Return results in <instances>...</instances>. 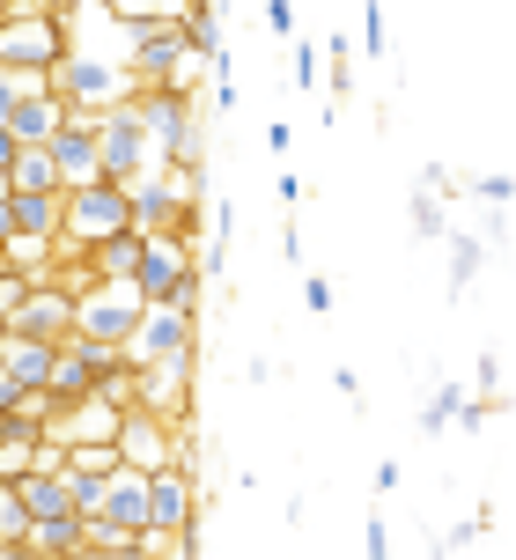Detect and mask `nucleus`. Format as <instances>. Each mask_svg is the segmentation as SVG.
<instances>
[{
  "instance_id": "17",
  "label": "nucleus",
  "mask_w": 516,
  "mask_h": 560,
  "mask_svg": "<svg viewBox=\"0 0 516 560\" xmlns=\"http://www.w3.org/2000/svg\"><path fill=\"white\" fill-rule=\"evenodd\" d=\"M185 392H192V369H141V406L148 413L177 420L185 413Z\"/></svg>"
},
{
  "instance_id": "6",
  "label": "nucleus",
  "mask_w": 516,
  "mask_h": 560,
  "mask_svg": "<svg viewBox=\"0 0 516 560\" xmlns=\"http://www.w3.org/2000/svg\"><path fill=\"white\" fill-rule=\"evenodd\" d=\"M126 192H133V229H141V236H192V222H200V214H192L200 199L185 192L171 170H148ZM192 244H200V236H192Z\"/></svg>"
},
{
  "instance_id": "14",
  "label": "nucleus",
  "mask_w": 516,
  "mask_h": 560,
  "mask_svg": "<svg viewBox=\"0 0 516 560\" xmlns=\"http://www.w3.org/2000/svg\"><path fill=\"white\" fill-rule=\"evenodd\" d=\"M118 428H126V406H112L104 392L82 398V406H59V420H52V435L67 450L74 443H118Z\"/></svg>"
},
{
  "instance_id": "37",
  "label": "nucleus",
  "mask_w": 516,
  "mask_h": 560,
  "mask_svg": "<svg viewBox=\"0 0 516 560\" xmlns=\"http://www.w3.org/2000/svg\"><path fill=\"white\" fill-rule=\"evenodd\" d=\"M8 273H15V252H8V244H0V280H8Z\"/></svg>"
},
{
  "instance_id": "34",
  "label": "nucleus",
  "mask_w": 516,
  "mask_h": 560,
  "mask_svg": "<svg viewBox=\"0 0 516 560\" xmlns=\"http://www.w3.org/2000/svg\"><path fill=\"white\" fill-rule=\"evenodd\" d=\"M480 392H488V398L502 392V362H494V354H480Z\"/></svg>"
},
{
  "instance_id": "24",
  "label": "nucleus",
  "mask_w": 516,
  "mask_h": 560,
  "mask_svg": "<svg viewBox=\"0 0 516 560\" xmlns=\"http://www.w3.org/2000/svg\"><path fill=\"white\" fill-rule=\"evenodd\" d=\"M480 266H488V244L480 236H450V295H465L480 280Z\"/></svg>"
},
{
  "instance_id": "30",
  "label": "nucleus",
  "mask_w": 516,
  "mask_h": 560,
  "mask_svg": "<svg viewBox=\"0 0 516 560\" xmlns=\"http://www.w3.org/2000/svg\"><path fill=\"white\" fill-rule=\"evenodd\" d=\"M362 560H391V532H384V516H370V532H362Z\"/></svg>"
},
{
  "instance_id": "25",
  "label": "nucleus",
  "mask_w": 516,
  "mask_h": 560,
  "mask_svg": "<svg viewBox=\"0 0 516 560\" xmlns=\"http://www.w3.org/2000/svg\"><path fill=\"white\" fill-rule=\"evenodd\" d=\"M118 8V23L133 30V23H171V15H185V0H112Z\"/></svg>"
},
{
  "instance_id": "32",
  "label": "nucleus",
  "mask_w": 516,
  "mask_h": 560,
  "mask_svg": "<svg viewBox=\"0 0 516 560\" xmlns=\"http://www.w3.org/2000/svg\"><path fill=\"white\" fill-rule=\"evenodd\" d=\"M362 30H370V59H384V8L362 0Z\"/></svg>"
},
{
  "instance_id": "20",
  "label": "nucleus",
  "mask_w": 516,
  "mask_h": 560,
  "mask_svg": "<svg viewBox=\"0 0 516 560\" xmlns=\"http://www.w3.org/2000/svg\"><path fill=\"white\" fill-rule=\"evenodd\" d=\"M185 37H192V52L222 59V8L214 0H185Z\"/></svg>"
},
{
  "instance_id": "9",
  "label": "nucleus",
  "mask_w": 516,
  "mask_h": 560,
  "mask_svg": "<svg viewBox=\"0 0 516 560\" xmlns=\"http://www.w3.org/2000/svg\"><path fill=\"white\" fill-rule=\"evenodd\" d=\"M185 280H207L200 273V244L192 236H148V266H141V295L148 303H177Z\"/></svg>"
},
{
  "instance_id": "12",
  "label": "nucleus",
  "mask_w": 516,
  "mask_h": 560,
  "mask_svg": "<svg viewBox=\"0 0 516 560\" xmlns=\"http://www.w3.org/2000/svg\"><path fill=\"white\" fill-rule=\"evenodd\" d=\"M74 303H82L74 288H59V280H37V288H30V303L15 310V325H8V332L59 339V347H67V339H74Z\"/></svg>"
},
{
  "instance_id": "35",
  "label": "nucleus",
  "mask_w": 516,
  "mask_h": 560,
  "mask_svg": "<svg viewBox=\"0 0 516 560\" xmlns=\"http://www.w3.org/2000/svg\"><path fill=\"white\" fill-rule=\"evenodd\" d=\"M15 155H23V140H15V126L0 118V163H15Z\"/></svg>"
},
{
  "instance_id": "29",
  "label": "nucleus",
  "mask_w": 516,
  "mask_h": 560,
  "mask_svg": "<svg viewBox=\"0 0 516 560\" xmlns=\"http://www.w3.org/2000/svg\"><path fill=\"white\" fill-rule=\"evenodd\" d=\"M472 192L488 199V207H509V199H516V177H502V170H494V177H472Z\"/></svg>"
},
{
  "instance_id": "21",
  "label": "nucleus",
  "mask_w": 516,
  "mask_h": 560,
  "mask_svg": "<svg viewBox=\"0 0 516 560\" xmlns=\"http://www.w3.org/2000/svg\"><path fill=\"white\" fill-rule=\"evenodd\" d=\"M52 398H59V406H82V398H96V376H89V362L74 354V347H67V354H59V369H52Z\"/></svg>"
},
{
  "instance_id": "27",
  "label": "nucleus",
  "mask_w": 516,
  "mask_h": 560,
  "mask_svg": "<svg viewBox=\"0 0 516 560\" xmlns=\"http://www.w3.org/2000/svg\"><path fill=\"white\" fill-rule=\"evenodd\" d=\"M30 288H37V280H30V273H23V266H15V273L0 280V339H8V325H15V310H23V303H30Z\"/></svg>"
},
{
  "instance_id": "10",
  "label": "nucleus",
  "mask_w": 516,
  "mask_h": 560,
  "mask_svg": "<svg viewBox=\"0 0 516 560\" xmlns=\"http://www.w3.org/2000/svg\"><path fill=\"white\" fill-rule=\"evenodd\" d=\"M118 450H126V465H141V472H163V465H177V457H185V435H177L163 413L133 406V413H126V428H118Z\"/></svg>"
},
{
  "instance_id": "1",
  "label": "nucleus",
  "mask_w": 516,
  "mask_h": 560,
  "mask_svg": "<svg viewBox=\"0 0 516 560\" xmlns=\"http://www.w3.org/2000/svg\"><path fill=\"white\" fill-rule=\"evenodd\" d=\"M200 67H214V59L192 52L185 15H171V23H133V74H141V89H148V82L192 89V82H200Z\"/></svg>"
},
{
  "instance_id": "36",
  "label": "nucleus",
  "mask_w": 516,
  "mask_h": 560,
  "mask_svg": "<svg viewBox=\"0 0 516 560\" xmlns=\"http://www.w3.org/2000/svg\"><path fill=\"white\" fill-rule=\"evenodd\" d=\"M0 560H52V553H37V546L23 538V546H0Z\"/></svg>"
},
{
  "instance_id": "7",
  "label": "nucleus",
  "mask_w": 516,
  "mask_h": 560,
  "mask_svg": "<svg viewBox=\"0 0 516 560\" xmlns=\"http://www.w3.org/2000/svg\"><path fill=\"white\" fill-rule=\"evenodd\" d=\"M67 59V15H0V67L52 74Z\"/></svg>"
},
{
  "instance_id": "11",
  "label": "nucleus",
  "mask_w": 516,
  "mask_h": 560,
  "mask_svg": "<svg viewBox=\"0 0 516 560\" xmlns=\"http://www.w3.org/2000/svg\"><path fill=\"white\" fill-rule=\"evenodd\" d=\"M96 118L104 112H74L52 133V163H59L67 185H96V177H104V133H96Z\"/></svg>"
},
{
  "instance_id": "22",
  "label": "nucleus",
  "mask_w": 516,
  "mask_h": 560,
  "mask_svg": "<svg viewBox=\"0 0 516 560\" xmlns=\"http://www.w3.org/2000/svg\"><path fill=\"white\" fill-rule=\"evenodd\" d=\"M465 384H435V398L429 406H421V420H413V428H421V435H443V428H458V406H465Z\"/></svg>"
},
{
  "instance_id": "28",
  "label": "nucleus",
  "mask_w": 516,
  "mask_h": 560,
  "mask_svg": "<svg viewBox=\"0 0 516 560\" xmlns=\"http://www.w3.org/2000/svg\"><path fill=\"white\" fill-rule=\"evenodd\" d=\"M303 310L310 317H332V280L325 273H303Z\"/></svg>"
},
{
  "instance_id": "19",
  "label": "nucleus",
  "mask_w": 516,
  "mask_h": 560,
  "mask_svg": "<svg viewBox=\"0 0 516 560\" xmlns=\"http://www.w3.org/2000/svg\"><path fill=\"white\" fill-rule=\"evenodd\" d=\"M443 192H450L443 170H429V177L413 185V244H435V236H443Z\"/></svg>"
},
{
  "instance_id": "15",
  "label": "nucleus",
  "mask_w": 516,
  "mask_h": 560,
  "mask_svg": "<svg viewBox=\"0 0 516 560\" xmlns=\"http://www.w3.org/2000/svg\"><path fill=\"white\" fill-rule=\"evenodd\" d=\"M59 339H30V332H8L0 339V362H8V376L23 384V392H52V369H59Z\"/></svg>"
},
{
  "instance_id": "23",
  "label": "nucleus",
  "mask_w": 516,
  "mask_h": 560,
  "mask_svg": "<svg viewBox=\"0 0 516 560\" xmlns=\"http://www.w3.org/2000/svg\"><path fill=\"white\" fill-rule=\"evenodd\" d=\"M30 524H37V516H30L23 487H15V479H0V546H23Z\"/></svg>"
},
{
  "instance_id": "8",
  "label": "nucleus",
  "mask_w": 516,
  "mask_h": 560,
  "mask_svg": "<svg viewBox=\"0 0 516 560\" xmlns=\"http://www.w3.org/2000/svg\"><path fill=\"white\" fill-rule=\"evenodd\" d=\"M96 133H104V177H118V185H133V177H148L155 170V133H148L141 104H118V112L96 118Z\"/></svg>"
},
{
  "instance_id": "4",
  "label": "nucleus",
  "mask_w": 516,
  "mask_h": 560,
  "mask_svg": "<svg viewBox=\"0 0 516 560\" xmlns=\"http://www.w3.org/2000/svg\"><path fill=\"white\" fill-rule=\"evenodd\" d=\"M192 317H200V310L148 303L141 332L126 339V354H133V369H192V354H200V332H192Z\"/></svg>"
},
{
  "instance_id": "31",
  "label": "nucleus",
  "mask_w": 516,
  "mask_h": 560,
  "mask_svg": "<svg viewBox=\"0 0 516 560\" xmlns=\"http://www.w3.org/2000/svg\"><path fill=\"white\" fill-rule=\"evenodd\" d=\"M266 30L273 37H295V0H266Z\"/></svg>"
},
{
  "instance_id": "38",
  "label": "nucleus",
  "mask_w": 516,
  "mask_h": 560,
  "mask_svg": "<svg viewBox=\"0 0 516 560\" xmlns=\"http://www.w3.org/2000/svg\"><path fill=\"white\" fill-rule=\"evenodd\" d=\"M8 8H15V0H0V15H8Z\"/></svg>"
},
{
  "instance_id": "16",
  "label": "nucleus",
  "mask_w": 516,
  "mask_h": 560,
  "mask_svg": "<svg viewBox=\"0 0 516 560\" xmlns=\"http://www.w3.org/2000/svg\"><path fill=\"white\" fill-rule=\"evenodd\" d=\"M96 280H141V266H148V236L141 229H126V236H112V244H96Z\"/></svg>"
},
{
  "instance_id": "2",
  "label": "nucleus",
  "mask_w": 516,
  "mask_h": 560,
  "mask_svg": "<svg viewBox=\"0 0 516 560\" xmlns=\"http://www.w3.org/2000/svg\"><path fill=\"white\" fill-rule=\"evenodd\" d=\"M126 229H133V192H126L118 177L67 185V236H59V244H82V252H96V244H112V236H126Z\"/></svg>"
},
{
  "instance_id": "33",
  "label": "nucleus",
  "mask_w": 516,
  "mask_h": 560,
  "mask_svg": "<svg viewBox=\"0 0 516 560\" xmlns=\"http://www.w3.org/2000/svg\"><path fill=\"white\" fill-rule=\"evenodd\" d=\"M317 82V52L310 45H295V89H310Z\"/></svg>"
},
{
  "instance_id": "3",
  "label": "nucleus",
  "mask_w": 516,
  "mask_h": 560,
  "mask_svg": "<svg viewBox=\"0 0 516 560\" xmlns=\"http://www.w3.org/2000/svg\"><path fill=\"white\" fill-rule=\"evenodd\" d=\"M52 89L74 104V112H118L141 96V74L133 67H112V59H89V52H67L52 67Z\"/></svg>"
},
{
  "instance_id": "18",
  "label": "nucleus",
  "mask_w": 516,
  "mask_h": 560,
  "mask_svg": "<svg viewBox=\"0 0 516 560\" xmlns=\"http://www.w3.org/2000/svg\"><path fill=\"white\" fill-rule=\"evenodd\" d=\"M8 177H15V192H67V177H59L52 148H23V155L8 163Z\"/></svg>"
},
{
  "instance_id": "13",
  "label": "nucleus",
  "mask_w": 516,
  "mask_h": 560,
  "mask_svg": "<svg viewBox=\"0 0 516 560\" xmlns=\"http://www.w3.org/2000/svg\"><path fill=\"white\" fill-rule=\"evenodd\" d=\"M30 236V244H59L67 236V192H15L8 199V244Z\"/></svg>"
},
{
  "instance_id": "5",
  "label": "nucleus",
  "mask_w": 516,
  "mask_h": 560,
  "mask_svg": "<svg viewBox=\"0 0 516 560\" xmlns=\"http://www.w3.org/2000/svg\"><path fill=\"white\" fill-rule=\"evenodd\" d=\"M141 317H148L141 280H96L82 303H74V332H82V339H112V347H126V339L141 332Z\"/></svg>"
},
{
  "instance_id": "26",
  "label": "nucleus",
  "mask_w": 516,
  "mask_h": 560,
  "mask_svg": "<svg viewBox=\"0 0 516 560\" xmlns=\"http://www.w3.org/2000/svg\"><path fill=\"white\" fill-rule=\"evenodd\" d=\"M74 479V509L82 516H104V502H112V472H67Z\"/></svg>"
}]
</instances>
